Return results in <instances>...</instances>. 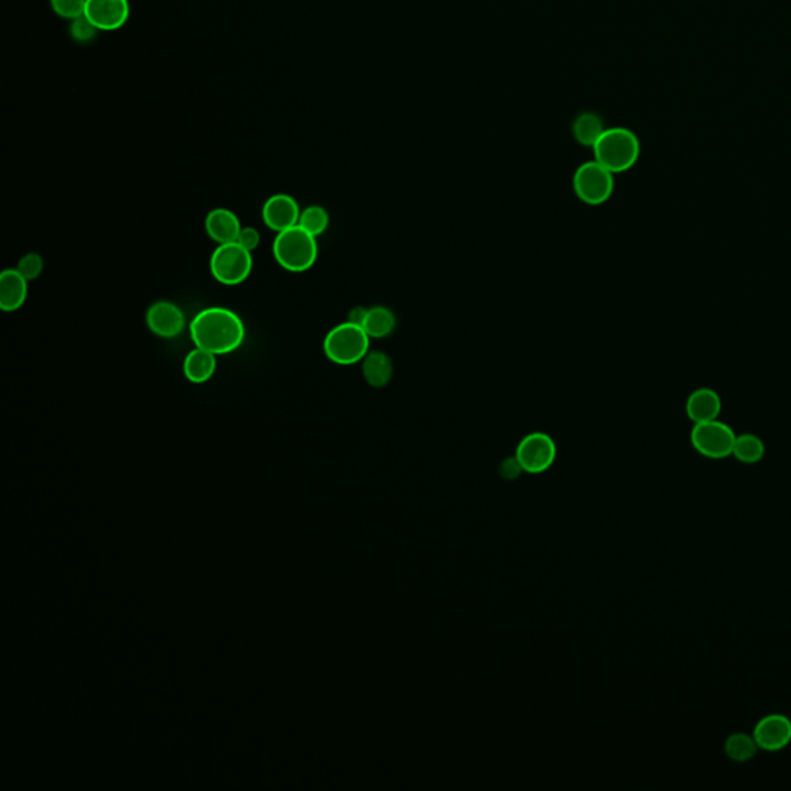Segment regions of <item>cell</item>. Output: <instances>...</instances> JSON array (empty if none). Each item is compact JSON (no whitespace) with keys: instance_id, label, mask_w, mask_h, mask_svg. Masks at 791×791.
I'll return each instance as SVG.
<instances>
[{"instance_id":"1","label":"cell","mask_w":791,"mask_h":791,"mask_svg":"<svg viewBox=\"0 0 791 791\" xmlns=\"http://www.w3.org/2000/svg\"><path fill=\"white\" fill-rule=\"evenodd\" d=\"M189 331L196 348L209 351L216 356L238 350L246 336L245 323L240 316L220 306L200 311L192 319Z\"/></svg>"},{"instance_id":"2","label":"cell","mask_w":791,"mask_h":791,"mask_svg":"<svg viewBox=\"0 0 791 791\" xmlns=\"http://www.w3.org/2000/svg\"><path fill=\"white\" fill-rule=\"evenodd\" d=\"M594 160L616 174L631 171L640 158L638 136L625 127L605 129L594 144Z\"/></svg>"},{"instance_id":"3","label":"cell","mask_w":791,"mask_h":791,"mask_svg":"<svg viewBox=\"0 0 791 791\" xmlns=\"http://www.w3.org/2000/svg\"><path fill=\"white\" fill-rule=\"evenodd\" d=\"M317 237L311 236L303 227L296 225L279 232L272 245L276 261L290 272H305L311 269L319 256Z\"/></svg>"},{"instance_id":"4","label":"cell","mask_w":791,"mask_h":791,"mask_svg":"<svg viewBox=\"0 0 791 791\" xmlns=\"http://www.w3.org/2000/svg\"><path fill=\"white\" fill-rule=\"evenodd\" d=\"M370 342L371 337L361 325L346 321L326 334L323 351L336 365H356L370 353Z\"/></svg>"},{"instance_id":"5","label":"cell","mask_w":791,"mask_h":791,"mask_svg":"<svg viewBox=\"0 0 791 791\" xmlns=\"http://www.w3.org/2000/svg\"><path fill=\"white\" fill-rule=\"evenodd\" d=\"M252 266V252L237 241L216 246L211 256L212 276L221 285H240L251 276Z\"/></svg>"},{"instance_id":"6","label":"cell","mask_w":791,"mask_h":791,"mask_svg":"<svg viewBox=\"0 0 791 791\" xmlns=\"http://www.w3.org/2000/svg\"><path fill=\"white\" fill-rule=\"evenodd\" d=\"M572 185L575 195L589 206L605 205L616 189L614 174L596 160L578 165Z\"/></svg>"},{"instance_id":"7","label":"cell","mask_w":791,"mask_h":791,"mask_svg":"<svg viewBox=\"0 0 791 791\" xmlns=\"http://www.w3.org/2000/svg\"><path fill=\"white\" fill-rule=\"evenodd\" d=\"M736 433L732 427L722 422L721 419L714 421L701 422L692 427L690 441L694 450L708 459H726L733 456V447L736 442Z\"/></svg>"},{"instance_id":"8","label":"cell","mask_w":791,"mask_h":791,"mask_svg":"<svg viewBox=\"0 0 791 791\" xmlns=\"http://www.w3.org/2000/svg\"><path fill=\"white\" fill-rule=\"evenodd\" d=\"M516 461L527 473H543L551 469L556 458V446L546 433H531L522 438L516 448Z\"/></svg>"},{"instance_id":"9","label":"cell","mask_w":791,"mask_h":791,"mask_svg":"<svg viewBox=\"0 0 791 791\" xmlns=\"http://www.w3.org/2000/svg\"><path fill=\"white\" fill-rule=\"evenodd\" d=\"M753 737L759 750L781 752L791 744V721L779 712L766 714L757 722Z\"/></svg>"},{"instance_id":"10","label":"cell","mask_w":791,"mask_h":791,"mask_svg":"<svg viewBox=\"0 0 791 791\" xmlns=\"http://www.w3.org/2000/svg\"><path fill=\"white\" fill-rule=\"evenodd\" d=\"M87 19L100 31L120 30L131 17L129 0H87Z\"/></svg>"},{"instance_id":"11","label":"cell","mask_w":791,"mask_h":791,"mask_svg":"<svg viewBox=\"0 0 791 791\" xmlns=\"http://www.w3.org/2000/svg\"><path fill=\"white\" fill-rule=\"evenodd\" d=\"M147 328L163 339L180 336L185 328V317L180 306L172 301H155L145 314Z\"/></svg>"},{"instance_id":"12","label":"cell","mask_w":791,"mask_h":791,"mask_svg":"<svg viewBox=\"0 0 791 791\" xmlns=\"http://www.w3.org/2000/svg\"><path fill=\"white\" fill-rule=\"evenodd\" d=\"M301 206L294 196L288 194H276L269 196L263 206V221L270 231L279 232L290 229L292 226L299 225L301 220Z\"/></svg>"},{"instance_id":"13","label":"cell","mask_w":791,"mask_h":791,"mask_svg":"<svg viewBox=\"0 0 791 791\" xmlns=\"http://www.w3.org/2000/svg\"><path fill=\"white\" fill-rule=\"evenodd\" d=\"M686 416L692 424L714 421L722 413V397L712 388H697L688 396L685 406Z\"/></svg>"},{"instance_id":"14","label":"cell","mask_w":791,"mask_h":791,"mask_svg":"<svg viewBox=\"0 0 791 791\" xmlns=\"http://www.w3.org/2000/svg\"><path fill=\"white\" fill-rule=\"evenodd\" d=\"M205 229L206 234L212 241H216V245H225L237 241L243 227L234 212L225 207H216L206 216Z\"/></svg>"},{"instance_id":"15","label":"cell","mask_w":791,"mask_h":791,"mask_svg":"<svg viewBox=\"0 0 791 791\" xmlns=\"http://www.w3.org/2000/svg\"><path fill=\"white\" fill-rule=\"evenodd\" d=\"M28 283L19 270H4L0 274V308L5 312H15L26 305Z\"/></svg>"},{"instance_id":"16","label":"cell","mask_w":791,"mask_h":791,"mask_svg":"<svg viewBox=\"0 0 791 791\" xmlns=\"http://www.w3.org/2000/svg\"><path fill=\"white\" fill-rule=\"evenodd\" d=\"M216 370V356L209 351L194 348L185 356L183 364V373L185 379L192 384H205L211 381Z\"/></svg>"},{"instance_id":"17","label":"cell","mask_w":791,"mask_h":791,"mask_svg":"<svg viewBox=\"0 0 791 791\" xmlns=\"http://www.w3.org/2000/svg\"><path fill=\"white\" fill-rule=\"evenodd\" d=\"M362 374L368 385L384 388L393 379V361L384 351H370L362 361Z\"/></svg>"},{"instance_id":"18","label":"cell","mask_w":791,"mask_h":791,"mask_svg":"<svg viewBox=\"0 0 791 791\" xmlns=\"http://www.w3.org/2000/svg\"><path fill=\"white\" fill-rule=\"evenodd\" d=\"M361 326L371 339H384L395 331V312L385 306L368 308Z\"/></svg>"},{"instance_id":"19","label":"cell","mask_w":791,"mask_h":791,"mask_svg":"<svg viewBox=\"0 0 791 791\" xmlns=\"http://www.w3.org/2000/svg\"><path fill=\"white\" fill-rule=\"evenodd\" d=\"M733 456L742 464H748V466L757 464L765 456V444L754 433H742L736 436Z\"/></svg>"},{"instance_id":"20","label":"cell","mask_w":791,"mask_h":791,"mask_svg":"<svg viewBox=\"0 0 791 791\" xmlns=\"http://www.w3.org/2000/svg\"><path fill=\"white\" fill-rule=\"evenodd\" d=\"M572 132H574V138L581 145L594 147L596 140L605 132V127H603V121H601L600 116L591 113V111H586V113H581L576 118L574 127H572Z\"/></svg>"},{"instance_id":"21","label":"cell","mask_w":791,"mask_h":791,"mask_svg":"<svg viewBox=\"0 0 791 791\" xmlns=\"http://www.w3.org/2000/svg\"><path fill=\"white\" fill-rule=\"evenodd\" d=\"M723 750H725L726 757L732 761L748 762L756 756L759 746H757L753 734L750 736L745 733H734L732 736L726 737Z\"/></svg>"},{"instance_id":"22","label":"cell","mask_w":791,"mask_h":791,"mask_svg":"<svg viewBox=\"0 0 791 791\" xmlns=\"http://www.w3.org/2000/svg\"><path fill=\"white\" fill-rule=\"evenodd\" d=\"M299 226L306 232H310L311 236L319 237L325 234L328 229L330 216L322 206H310L301 211Z\"/></svg>"},{"instance_id":"23","label":"cell","mask_w":791,"mask_h":791,"mask_svg":"<svg viewBox=\"0 0 791 791\" xmlns=\"http://www.w3.org/2000/svg\"><path fill=\"white\" fill-rule=\"evenodd\" d=\"M71 39L78 44H90L91 40H95L100 30L96 28L90 20L87 19L86 16H80L78 19L71 20L70 28Z\"/></svg>"},{"instance_id":"24","label":"cell","mask_w":791,"mask_h":791,"mask_svg":"<svg viewBox=\"0 0 791 791\" xmlns=\"http://www.w3.org/2000/svg\"><path fill=\"white\" fill-rule=\"evenodd\" d=\"M87 0H50L51 10L62 19L75 20L86 13Z\"/></svg>"},{"instance_id":"25","label":"cell","mask_w":791,"mask_h":791,"mask_svg":"<svg viewBox=\"0 0 791 791\" xmlns=\"http://www.w3.org/2000/svg\"><path fill=\"white\" fill-rule=\"evenodd\" d=\"M16 269L19 270L26 280H36V279H39L42 270H44V258L36 252H30L20 258Z\"/></svg>"},{"instance_id":"26","label":"cell","mask_w":791,"mask_h":791,"mask_svg":"<svg viewBox=\"0 0 791 791\" xmlns=\"http://www.w3.org/2000/svg\"><path fill=\"white\" fill-rule=\"evenodd\" d=\"M237 243H240L248 251H256L260 245V232L257 231L256 227H243Z\"/></svg>"},{"instance_id":"27","label":"cell","mask_w":791,"mask_h":791,"mask_svg":"<svg viewBox=\"0 0 791 791\" xmlns=\"http://www.w3.org/2000/svg\"><path fill=\"white\" fill-rule=\"evenodd\" d=\"M365 308H354V310L351 311L350 312L348 322H353V323H356V325H362V322H364V317H365Z\"/></svg>"}]
</instances>
